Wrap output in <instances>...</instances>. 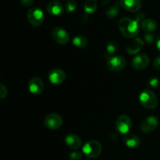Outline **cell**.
Listing matches in <instances>:
<instances>
[{
  "mask_svg": "<svg viewBox=\"0 0 160 160\" xmlns=\"http://www.w3.org/2000/svg\"><path fill=\"white\" fill-rule=\"evenodd\" d=\"M28 88L31 93L34 95H40L44 90V84L39 78H34L30 80Z\"/></svg>",
  "mask_w": 160,
  "mask_h": 160,
  "instance_id": "cell-12",
  "label": "cell"
},
{
  "mask_svg": "<svg viewBox=\"0 0 160 160\" xmlns=\"http://www.w3.org/2000/svg\"><path fill=\"white\" fill-rule=\"evenodd\" d=\"M149 57L146 54H140L136 56L132 60V67L136 70H144L148 66Z\"/></svg>",
  "mask_w": 160,
  "mask_h": 160,
  "instance_id": "cell-11",
  "label": "cell"
},
{
  "mask_svg": "<svg viewBox=\"0 0 160 160\" xmlns=\"http://www.w3.org/2000/svg\"><path fill=\"white\" fill-rule=\"evenodd\" d=\"M159 124V120L156 117L150 116L145 118L140 125L141 130L144 133H150L154 131Z\"/></svg>",
  "mask_w": 160,
  "mask_h": 160,
  "instance_id": "cell-8",
  "label": "cell"
},
{
  "mask_svg": "<svg viewBox=\"0 0 160 160\" xmlns=\"http://www.w3.org/2000/svg\"><path fill=\"white\" fill-rule=\"evenodd\" d=\"M65 142L67 146L73 150H77L82 145V141L77 134H70L66 137Z\"/></svg>",
  "mask_w": 160,
  "mask_h": 160,
  "instance_id": "cell-14",
  "label": "cell"
},
{
  "mask_svg": "<svg viewBox=\"0 0 160 160\" xmlns=\"http://www.w3.org/2000/svg\"><path fill=\"white\" fill-rule=\"evenodd\" d=\"M118 48V44L115 41H110V42H108L106 47V54H105L108 59L114 56V54L117 52Z\"/></svg>",
  "mask_w": 160,
  "mask_h": 160,
  "instance_id": "cell-19",
  "label": "cell"
},
{
  "mask_svg": "<svg viewBox=\"0 0 160 160\" xmlns=\"http://www.w3.org/2000/svg\"><path fill=\"white\" fill-rule=\"evenodd\" d=\"M132 128L131 118L127 115H121L116 121V128L122 134H128Z\"/></svg>",
  "mask_w": 160,
  "mask_h": 160,
  "instance_id": "cell-7",
  "label": "cell"
},
{
  "mask_svg": "<svg viewBox=\"0 0 160 160\" xmlns=\"http://www.w3.org/2000/svg\"><path fill=\"white\" fill-rule=\"evenodd\" d=\"M8 93V90L2 84H0V98L1 99H3L7 95Z\"/></svg>",
  "mask_w": 160,
  "mask_h": 160,
  "instance_id": "cell-25",
  "label": "cell"
},
{
  "mask_svg": "<svg viewBox=\"0 0 160 160\" xmlns=\"http://www.w3.org/2000/svg\"><path fill=\"white\" fill-rule=\"evenodd\" d=\"M139 102L143 107L148 109H152L156 107L158 103L157 97L151 90L143 91L139 95Z\"/></svg>",
  "mask_w": 160,
  "mask_h": 160,
  "instance_id": "cell-2",
  "label": "cell"
},
{
  "mask_svg": "<svg viewBox=\"0 0 160 160\" xmlns=\"http://www.w3.org/2000/svg\"><path fill=\"white\" fill-rule=\"evenodd\" d=\"M77 2L74 0H68L65 4V10L67 12H72L76 9Z\"/></svg>",
  "mask_w": 160,
  "mask_h": 160,
  "instance_id": "cell-23",
  "label": "cell"
},
{
  "mask_svg": "<svg viewBox=\"0 0 160 160\" xmlns=\"http://www.w3.org/2000/svg\"><path fill=\"white\" fill-rule=\"evenodd\" d=\"M83 153L85 156L90 159L98 157L102 152V145L95 140L88 141L83 146Z\"/></svg>",
  "mask_w": 160,
  "mask_h": 160,
  "instance_id": "cell-3",
  "label": "cell"
},
{
  "mask_svg": "<svg viewBox=\"0 0 160 160\" xmlns=\"http://www.w3.org/2000/svg\"><path fill=\"white\" fill-rule=\"evenodd\" d=\"M145 41L147 43H152L154 41V35L152 34H147L145 35Z\"/></svg>",
  "mask_w": 160,
  "mask_h": 160,
  "instance_id": "cell-27",
  "label": "cell"
},
{
  "mask_svg": "<svg viewBox=\"0 0 160 160\" xmlns=\"http://www.w3.org/2000/svg\"><path fill=\"white\" fill-rule=\"evenodd\" d=\"M52 35L54 40L60 45H66L70 40V34L62 28H55L52 30Z\"/></svg>",
  "mask_w": 160,
  "mask_h": 160,
  "instance_id": "cell-9",
  "label": "cell"
},
{
  "mask_svg": "<svg viewBox=\"0 0 160 160\" xmlns=\"http://www.w3.org/2000/svg\"><path fill=\"white\" fill-rule=\"evenodd\" d=\"M120 3L125 10L132 12H138L142 6L141 0H120Z\"/></svg>",
  "mask_w": 160,
  "mask_h": 160,
  "instance_id": "cell-13",
  "label": "cell"
},
{
  "mask_svg": "<svg viewBox=\"0 0 160 160\" xmlns=\"http://www.w3.org/2000/svg\"><path fill=\"white\" fill-rule=\"evenodd\" d=\"M106 65L110 71H121L126 66V59L121 56H113L108 59Z\"/></svg>",
  "mask_w": 160,
  "mask_h": 160,
  "instance_id": "cell-5",
  "label": "cell"
},
{
  "mask_svg": "<svg viewBox=\"0 0 160 160\" xmlns=\"http://www.w3.org/2000/svg\"><path fill=\"white\" fill-rule=\"evenodd\" d=\"M123 143L131 148H136L141 145V139L135 134H129L125 136L123 138Z\"/></svg>",
  "mask_w": 160,
  "mask_h": 160,
  "instance_id": "cell-17",
  "label": "cell"
},
{
  "mask_svg": "<svg viewBox=\"0 0 160 160\" xmlns=\"http://www.w3.org/2000/svg\"><path fill=\"white\" fill-rule=\"evenodd\" d=\"M143 14L138 16L136 20H132L128 17H123L119 22V29L120 32L126 38H134L139 33V21Z\"/></svg>",
  "mask_w": 160,
  "mask_h": 160,
  "instance_id": "cell-1",
  "label": "cell"
},
{
  "mask_svg": "<svg viewBox=\"0 0 160 160\" xmlns=\"http://www.w3.org/2000/svg\"><path fill=\"white\" fill-rule=\"evenodd\" d=\"M142 28L146 32H152L157 28V23L152 19H145L142 22Z\"/></svg>",
  "mask_w": 160,
  "mask_h": 160,
  "instance_id": "cell-18",
  "label": "cell"
},
{
  "mask_svg": "<svg viewBox=\"0 0 160 160\" xmlns=\"http://www.w3.org/2000/svg\"><path fill=\"white\" fill-rule=\"evenodd\" d=\"M148 84H149V85L152 88L157 87V86H159V80L156 78H152V79L149 80Z\"/></svg>",
  "mask_w": 160,
  "mask_h": 160,
  "instance_id": "cell-26",
  "label": "cell"
},
{
  "mask_svg": "<svg viewBox=\"0 0 160 160\" xmlns=\"http://www.w3.org/2000/svg\"><path fill=\"white\" fill-rule=\"evenodd\" d=\"M81 159H82V153L80 152H73L70 153L69 156L70 160H81Z\"/></svg>",
  "mask_w": 160,
  "mask_h": 160,
  "instance_id": "cell-24",
  "label": "cell"
},
{
  "mask_svg": "<svg viewBox=\"0 0 160 160\" xmlns=\"http://www.w3.org/2000/svg\"><path fill=\"white\" fill-rule=\"evenodd\" d=\"M144 45V42L139 38L133 39L131 42L127 46V51L129 54L135 55L136 53L138 52L142 48Z\"/></svg>",
  "mask_w": 160,
  "mask_h": 160,
  "instance_id": "cell-16",
  "label": "cell"
},
{
  "mask_svg": "<svg viewBox=\"0 0 160 160\" xmlns=\"http://www.w3.org/2000/svg\"><path fill=\"white\" fill-rule=\"evenodd\" d=\"M46 9L48 13L52 16H59L63 12L64 8L62 3L58 1H51L48 3Z\"/></svg>",
  "mask_w": 160,
  "mask_h": 160,
  "instance_id": "cell-15",
  "label": "cell"
},
{
  "mask_svg": "<svg viewBox=\"0 0 160 160\" xmlns=\"http://www.w3.org/2000/svg\"><path fill=\"white\" fill-rule=\"evenodd\" d=\"M44 19L45 16L40 8L33 7L28 12V20L32 26H41L44 22Z\"/></svg>",
  "mask_w": 160,
  "mask_h": 160,
  "instance_id": "cell-4",
  "label": "cell"
},
{
  "mask_svg": "<svg viewBox=\"0 0 160 160\" xmlns=\"http://www.w3.org/2000/svg\"><path fill=\"white\" fill-rule=\"evenodd\" d=\"M156 48L160 52V34L158 36L157 38H156Z\"/></svg>",
  "mask_w": 160,
  "mask_h": 160,
  "instance_id": "cell-30",
  "label": "cell"
},
{
  "mask_svg": "<svg viewBox=\"0 0 160 160\" xmlns=\"http://www.w3.org/2000/svg\"><path fill=\"white\" fill-rule=\"evenodd\" d=\"M66 80V73L62 70L59 68L52 69L48 73V81L52 84H60Z\"/></svg>",
  "mask_w": 160,
  "mask_h": 160,
  "instance_id": "cell-10",
  "label": "cell"
},
{
  "mask_svg": "<svg viewBox=\"0 0 160 160\" xmlns=\"http://www.w3.org/2000/svg\"><path fill=\"white\" fill-rule=\"evenodd\" d=\"M33 2H34L33 0H20L21 4L23 6H26V7H29V6H32Z\"/></svg>",
  "mask_w": 160,
  "mask_h": 160,
  "instance_id": "cell-29",
  "label": "cell"
},
{
  "mask_svg": "<svg viewBox=\"0 0 160 160\" xmlns=\"http://www.w3.org/2000/svg\"><path fill=\"white\" fill-rule=\"evenodd\" d=\"M97 9V0H85L84 2V11L91 14L95 12Z\"/></svg>",
  "mask_w": 160,
  "mask_h": 160,
  "instance_id": "cell-22",
  "label": "cell"
},
{
  "mask_svg": "<svg viewBox=\"0 0 160 160\" xmlns=\"http://www.w3.org/2000/svg\"><path fill=\"white\" fill-rule=\"evenodd\" d=\"M44 126L49 130H57L62 126V119L59 114L50 113L44 119Z\"/></svg>",
  "mask_w": 160,
  "mask_h": 160,
  "instance_id": "cell-6",
  "label": "cell"
},
{
  "mask_svg": "<svg viewBox=\"0 0 160 160\" xmlns=\"http://www.w3.org/2000/svg\"><path fill=\"white\" fill-rule=\"evenodd\" d=\"M120 6H120V2H116L112 6H111L110 7L106 10V17L109 19L114 18V17H117L119 14V12H120Z\"/></svg>",
  "mask_w": 160,
  "mask_h": 160,
  "instance_id": "cell-20",
  "label": "cell"
},
{
  "mask_svg": "<svg viewBox=\"0 0 160 160\" xmlns=\"http://www.w3.org/2000/svg\"><path fill=\"white\" fill-rule=\"evenodd\" d=\"M153 66H154V67L156 70H160V56H157V57L154 59V62H153Z\"/></svg>",
  "mask_w": 160,
  "mask_h": 160,
  "instance_id": "cell-28",
  "label": "cell"
},
{
  "mask_svg": "<svg viewBox=\"0 0 160 160\" xmlns=\"http://www.w3.org/2000/svg\"><path fill=\"white\" fill-rule=\"evenodd\" d=\"M73 45L78 48H84L88 45V39L83 35H77L73 38Z\"/></svg>",
  "mask_w": 160,
  "mask_h": 160,
  "instance_id": "cell-21",
  "label": "cell"
}]
</instances>
